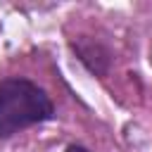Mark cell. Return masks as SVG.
<instances>
[{
  "label": "cell",
  "instance_id": "1",
  "mask_svg": "<svg viewBox=\"0 0 152 152\" xmlns=\"http://www.w3.org/2000/svg\"><path fill=\"white\" fill-rule=\"evenodd\" d=\"M55 107L48 93L28 78L0 81V138H10L21 128L52 119Z\"/></svg>",
  "mask_w": 152,
  "mask_h": 152
},
{
  "label": "cell",
  "instance_id": "2",
  "mask_svg": "<svg viewBox=\"0 0 152 152\" xmlns=\"http://www.w3.org/2000/svg\"><path fill=\"white\" fill-rule=\"evenodd\" d=\"M66 152H90V150H86L83 145H69V147H66Z\"/></svg>",
  "mask_w": 152,
  "mask_h": 152
}]
</instances>
